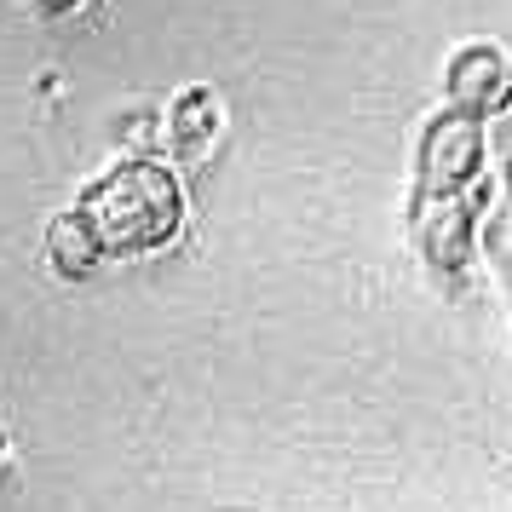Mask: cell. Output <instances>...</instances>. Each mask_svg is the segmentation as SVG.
I'll return each instance as SVG.
<instances>
[{
  "label": "cell",
  "mask_w": 512,
  "mask_h": 512,
  "mask_svg": "<svg viewBox=\"0 0 512 512\" xmlns=\"http://www.w3.org/2000/svg\"><path fill=\"white\" fill-rule=\"evenodd\" d=\"M87 231H93L98 254H139V248H156L167 236L179 231V185L173 173L156 162H133L110 173L104 185L87 196Z\"/></svg>",
  "instance_id": "cell-1"
}]
</instances>
